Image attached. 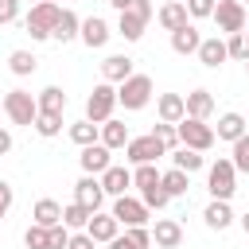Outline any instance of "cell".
Segmentation results:
<instances>
[{"label":"cell","instance_id":"6da1fadb","mask_svg":"<svg viewBox=\"0 0 249 249\" xmlns=\"http://www.w3.org/2000/svg\"><path fill=\"white\" fill-rule=\"evenodd\" d=\"M58 12H62V4H54V0H35L31 12H27V19H23V31H27L35 43L51 39V31H54V23H58Z\"/></svg>","mask_w":249,"mask_h":249},{"label":"cell","instance_id":"7a4b0ae2","mask_svg":"<svg viewBox=\"0 0 249 249\" xmlns=\"http://www.w3.org/2000/svg\"><path fill=\"white\" fill-rule=\"evenodd\" d=\"M152 16H156L152 0H132V4L121 12V19H117V35H124V43H136V39L144 35V27H148Z\"/></svg>","mask_w":249,"mask_h":249},{"label":"cell","instance_id":"3957f363","mask_svg":"<svg viewBox=\"0 0 249 249\" xmlns=\"http://www.w3.org/2000/svg\"><path fill=\"white\" fill-rule=\"evenodd\" d=\"M152 78L148 74H128L121 86H117V105H124L128 113H136V109H144L148 101H152Z\"/></svg>","mask_w":249,"mask_h":249},{"label":"cell","instance_id":"277c9868","mask_svg":"<svg viewBox=\"0 0 249 249\" xmlns=\"http://www.w3.org/2000/svg\"><path fill=\"white\" fill-rule=\"evenodd\" d=\"M175 132H179V144L183 148H195V152H210L214 148V128L206 124V121H198V117H183L179 124H175Z\"/></svg>","mask_w":249,"mask_h":249},{"label":"cell","instance_id":"5b68a950","mask_svg":"<svg viewBox=\"0 0 249 249\" xmlns=\"http://www.w3.org/2000/svg\"><path fill=\"white\" fill-rule=\"evenodd\" d=\"M206 191H210V198H233V191H237V167L230 163V160H214L210 163V171H206Z\"/></svg>","mask_w":249,"mask_h":249},{"label":"cell","instance_id":"8992f818","mask_svg":"<svg viewBox=\"0 0 249 249\" xmlns=\"http://www.w3.org/2000/svg\"><path fill=\"white\" fill-rule=\"evenodd\" d=\"M113 109H117V89H113V82H97V86L89 89V97H86V121L101 124V121L113 117Z\"/></svg>","mask_w":249,"mask_h":249},{"label":"cell","instance_id":"52a82bcc","mask_svg":"<svg viewBox=\"0 0 249 249\" xmlns=\"http://www.w3.org/2000/svg\"><path fill=\"white\" fill-rule=\"evenodd\" d=\"M35 113H39V101H35L27 89H8V93H4V117H8L12 124H27V128H31Z\"/></svg>","mask_w":249,"mask_h":249},{"label":"cell","instance_id":"ba28073f","mask_svg":"<svg viewBox=\"0 0 249 249\" xmlns=\"http://www.w3.org/2000/svg\"><path fill=\"white\" fill-rule=\"evenodd\" d=\"M214 23H218V31L222 35H233V31H245V23H249V16H245V4L241 0H214Z\"/></svg>","mask_w":249,"mask_h":249},{"label":"cell","instance_id":"9c48e42d","mask_svg":"<svg viewBox=\"0 0 249 249\" xmlns=\"http://www.w3.org/2000/svg\"><path fill=\"white\" fill-rule=\"evenodd\" d=\"M160 156H167V148L148 132V136H128V144H124V160L136 167V163H156Z\"/></svg>","mask_w":249,"mask_h":249},{"label":"cell","instance_id":"30bf717a","mask_svg":"<svg viewBox=\"0 0 249 249\" xmlns=\"http://www.w3.org/2000/svg\"><path fill=\"white\" fill-rule=\"evenodd\" d=\"M121 226H148V206L140 202V198H132L128 191L124 195H117V202H113V210H109Z\"/></svg>","mask_w":249,"mask_h":249},{"label":"cell","instance_id":"8fae6325","mask_svg":"<svg viewBox=\"0 0 249 249\" xmlns=\"http://www.w3.org/2000/svg\"><path fill=\"white\" fill-rule=\"evenodd\" d=\"M74 202H82L86 210H101V202H105L101 179H97V175H82V179L74 183Z\"/></svg>","mask_w":249,"mask_h":249},{"label":"cell","instance_id":"7c38bea8","mask_svg":"<svg viewBox=\"0 0 249 249\" xmlns=\"http://www.w3.org/2000/svg\"><path fill=\"white\" fill-rule=\"evenodd\" d=\"M78 163H82V171H86V175H101V171L113 163V152H109V148L97 140V144H86V148H82Z\"/></svg>","mask_w":249,"mask_h":249},{"label":"cell","instance_id":"4fadbf2b","mask_svg":"<svg viewBox=\"0 0 249 249\" xmlns=\"http://www.w3.org/2000/svg\"><path fill=\"white\" fill-rule=\"evenodd\" d=\"M117 230H121V222H117L113 214H101V210H93L89 222H86V233H89L97 245H109V241L117 237Z\"/></svg>","mask_w":249,"mask_h":249},{"label":"cell","instance_id":"5bb4252c","mask_svg":"<svg viewBox=\"0 0 249 249\" xmlns=\"http://www.w3.org/2000/svg\"><path fill=\"white\" fill-rule=\"evenodd\" d=\"M152 245H160V249H179V245H183V226H179L175 218H156V226H152Z\"/></svg>","mask_w":249,"mask_h":249},{"label":"cell","instance_id":"9a60e30c","mask_svg":"<svg viewBox=\"0 0 249 249\" xmlns=\"http://www.w3.org/2000/svg\"><path fill=\"white\" fill-rule=\"evenodd\" d=\"M109 23L101 19V16H89V19H82V27H78V39L89 47V51H97V47H105L109 43Z\"/></svg>","mask_w":249,"mask_h":249},{"label":"cell","instance_id":"2e32d148","mask_svg":"<svg viewBox=\"0 0 249 249\" xmlns=\"http://www.w3.org/2000/svg\"><path fill=\"white\" fill-rule=\"evenodd\" d=\"M97 179H101V191H105V195H113V198H117V195H124V191L132 187V171H128V167H121V163H109Z\"/></svg>","mask_w":249,"mask_h":249},{"label":"cell","instance_id":"e0dca14e","mask_svg":"<svg viewBox=\"0 0 249 249\" xmlns=\"http://www.w3.org/2000/svg\"><path fill=\"white\" fill-rule=\"evenodd\" d=\"M195 54H198V62H202L206 70H218V66L230 58V54H226V39H218V35H214V39H202Z\"/></svg>","mask_w":249,"mask_h":249},{"label":"cell","instance_id":"ac0fdd59","mask_svg":"<svg viewBox=\"0 0 249 249\" xmlns=\"http://www.w3.org/2000/svg\"><path fill=\"white\" fill-rule=\"evenodd\" d=\"M128 74H136L128 54H109V58L101 62V82H113V86H121Z\"/></svg>","mask_w":249,"mask_h":249},{"label":"cell","instance_id":"d6986e66","mask_svg":"<svg viewBox=\"0 0 249 249\" xmlns=\"http://www.w3.org/2000/svg\"><path fill=\"white\" fill-rule=\"evenodd\" d=\"M97 140H101L109 152H117V148H124V144H128V124L109 117V121H101V128H97Z\"/></svg>","mask_w":249,"mask_h":249},{"label":"cell","instance_id":"ffe728a7","mask_svg":"<svg viewBox=\"0 0 249 249\" xmlns=\"http://www.w3.org/2000/svg\"><path fill=\"white\" fill-rule=\"evenodd\" d=\"M202 222L210 226V230H230V222H233V210H230V202L226 198H210L206 202V210H202Z\"/></svg>","mask_w":249,"mask_h":249},{"label":"cell","instance_id":"44dd1931","mask_svg":"<svg viewBox=\"0 0 249 249\" xmlns=\"http://www.w3.org/2000/svg\"><path fill=\"white\" fill-rule=\"evenodd\" d=\"M156 19H160V27H163V31H175V27L191 23V16H187V4H183V0H167V4L156 12Z\"/></svg>","mask_w":249,"mask_h":249},{"label":"cell","instance_id":"7402d4cb","mask_svg":"<svg viewBox=\"0 0 249 249\" xmlns=\"http://www.w3.org/2000/svg\"><path fill=\"white\" fill-rule=\"evenodd\" d=\"M198 43H202V35H198L195 23H183V27L171 31V51H175V54H195Z\"/></svg>","mask_w":249,"mask_h":249},{"label":"cell","instance_id":"603a6c76","mask_svg":"<svg viewBox=\"0 0 249 249\" xmlns=\"http://www.w3.org/2000/svg\"><path fill=\"white\" fill-rule=\"evenodd\" d=\"M156 113H160V121H167V124H179V121L187 117L183 93H160V101H156Z\"/></svg>","mask_w":249,"mask_h":249},{"label":"cell","instance_id":"cb8c5ba5","mask_svg":"<svg viewBox=\"0 0 249 249\" xmlns=\"http://www.w3.org/2000/svg\"><path fill=\"white\" fill-rule=\"evenodd\" d=\"M183 105H187V117H198V121H206V117L214 113V97H210V89H191V93L183 97Z\"/></svg>","mask_w":249,"mask_h":249},{"label":"cell","instance_id":"d4e9b609","mask_svg":"<svg viewBox=\"0 0 249 249\" xmlns=\"http://www.w3.org/2000/svg\"><path fill=\"white\" fill-rule=\"evenodd\" d=\"M214 136L233 144L237 136H245V117H241V113H222V117H218V128H214Z\"/></svg>","mask_w":249,"mask_h":249},{"label":"cell","instance_id":"484cf974","mask_svg":"<svg viewBox=\"0 0 249 249\" xmlns=\"http://www.w3.org/2000/svg\"><path fill=\"white\" fill-rule=\"evenodd\" d=\"M160 187H163L171 198H183V195H187V187H191V175H187V171H179V167H167V171H160Z\"/></svg>","mask_w":249,"mask_h":249},{"label":"cell","instance_id":"4316f807","mask_svg":"<svg viewBox=\"0 0 249 249\" xmlns=\"http://www.w3.org/2000/svg\"><path fill=\"white\" fill-rule=\"evenodd\" d=\"M78 27H82V19H78L70 8H62V12H58V23H54V31H51V39L70 43V39H78Z\"/></svg>","mask_w":249,"mask_h":249},{"label":"cell","instance_id":"83f0119b","mask_svg":"<svg viewBox=\"0 0 249 249\" xmlns=\"http://www.w3.org/2000/svg\"><path fill=\"white\" fill-rule=\"evenodd\" d=\"M31 222H35V226H58V222H62V206H58L54 198H39L35 210H31Z\"/></svg>","mask_w":249,"mask_h":249},{"label":"cell","instance_id":"f1b7e54d","mask_svg":"<svg viewBox=\"0 0 249 249\" xmlns=\"http://www.w3.org/2000/svg\"><path fill=\"white\" fill-rule=\"evenodd\" d=\"M202 163H206V160H202V152L183 148V144H179V148H171V167H179V171H187V175H191V171H198Z\"/></svg>","mask_w":249,"mask_h":249},{"label":"cell","instance_id":"f546056e","mask_svg":"<svg viewBox=\"0 0 249 249\" xmlns=\"http://www.w3.org/2000/svg\"><path fill=\"white\" fill-rule=\"evenodd\" d=\"M35 101H39V113H66V93L58 86H47L43 93H35Z\"/></svg>","mask_w":249,"mask_h":249},{"label":"cell","instance_id":"4dcf8cb0","mask_svg":"<svg viewBox=\"0 0 249 249\" xmlns=\"http://www.w3.org/2000/svg\"><path fill=\"white\" fill-rule=\"evenodd\" d=\"M35 66H39V58H35L31 51H12V54H8V70H12L16 78H27V74H35Z\"/></svg>","mask_w":249,"mask_h":249},{"label":"cell","instance_id":"1f68e13d","mask_svg":"<svg viewBox=\"0 0 249 249\" xmlns=\"http://www.w3.org/2000/svg\"><path fill=\"white\" fill-rule=\"evenodd\" d=\"M31 128H35L43 140H51V136H58V132H62V113H35Z\"/></svg>","mask_w":249,"mask_h":249},{"label":"cell","instance_id":"d6a6232c","mask_svg":"<svg viewBox=\"0 0 249 249\" xmlns=\"http://www.w3.org/2000/svg\"><path fill=\"white\" fill-rule=\"evenodd\" d=\"M97 128H101V124H93V121H86V117H82V121H74V124H70V140H74L78 148L97 144Z\"/></svg>","mask_w":249,"mask_h":249},{"label":"cell","instance_id":"836d02e7","mask_svg":"<svg viewBox=\"0 0 249 249\" xmlns=\"http://www.w3.org/2000/svg\"><path fill=\"white\" fill-rule=\"evenodd\" d=\"M89 214H93V210H86L82 202H70V206H62V226H66V230H86Z\"/></svg>","mask_w":249,"mask_h":249},{"label":"cell","instance_id":"e575fe53","mask_svg":"<svg viewBox=\"0 0 249 249\" xmlns=\"http://www.w3.org/2000/svg\"><path fill=\"white\" fill-rule=\"evenodd\" d=\"M140 202H144L148 210H163V206L171 202V195H167V191L156 183V187H144V191H140Z\"/></svg>","mask_w":249,"mask_h":249},{"label":"cell","instance_id":"d590c367","mask_svg":"<svg viewBox=\"0 0 249 249\" xmlns=\"http://www.w3.org/2000/svg\"><path fill=\"white\" fill-rule=\"evenodd\" d=\"M226 54H230V58H237V62H245V58H249V39H245V31L226 35Z\"/></svg>","mask_w":249,"mask_h":249},{"label":"cell","instance_id":"8d00e7d4","mask_svg":"<svg viewBox=\"0 0 249 249\" xmlns=\"http://www.w3.org/2000/svg\"><path fill=\"white\" fill-rule=\"evenodd\" d=\"M160 183V171H156V163H136V171H132V187H156Z\"/></svg>","mask_w":249,"mask_h":249},{"label":"cell","instance_id":"74e56055","mask_svg":"<svg viewBox=\"0 0 249 249\" xmlns=\"http://www.w3.org/2000/svg\"><path fill=\"white\" fill-rule=\"evenodd\" d=\"M230 163H233L237 171H249V132L233 140V152H230Z\"/></svg>","mask_w":249,"mask_h":249},{"label":"cell","instance_id":"f35d334b","mask_svg":"<svg viewBox=\"0 0 249 249\" xmlns=\"http://www.w3.org/2000/svg\"><path fill=\"white\" fill-rule=\"evenodd\" d=\"M124 237L132 249H152V230L148 226H124Z\"/></svg>","mask_w":249,"mask_h":249},{"label":"cell","instance_id":"ab89813d","mask_svg":"<svg viewBox=\"0 0 249 249\" xmlns=\"http://www.w3.org/2000/svg\"><path fill=\"white\" fill-rule=\"evenodd\" d=\"M152 136H156V140H160V144H163L167 152H171V148L179 144V132H175V124H167V121H160V124L152 128Z\"/></svg>","mask_w":249,"mask_h":249},{"label":"cell","instance_id":"60d3db41","mask_svg":"<svg viewBox=\"0 0 249 249\" xmlns=\"http://www.w3.org/2000/svg\"><path fill=\"white\" fill-rule=\"evenodd\" d=\"M23 245L27 249H47V226H27V233H23Z\"/></svg>","mask_w":249,"mask_h":249},{"label":"cell","instance_id":"b9f144b4","mask_svg":"<svg viewBox=\"0 0 249 249\" xmlns=\"http://www.w3.org/2000/svg\"><path fill=\"white\" fill-rule=\"evenodd\" d=\"M66 241H70V230L58 222V226H47V249H66Z\"/></svg>","mask_w":249,"mask_h":249},{"label":"cell","instance_id":"7bdbcfd3","mask_svg":"<svg viewBox=\"0 0 249 249\" xmlns=\"http://www.w3.org/2000/svg\"><path fill=\"white\" fill-rule=\"evenodd\" d=\"M183 4H187V16L191 19H206L214 12V0H183Z\"/></svg>","mask_w":249,"mask_h":249},{"label":"cell","instance_id":"ee69618b","mask_svg":"<svg viewBox=\"0 0 249 249\" xmlns=\"http://www.w3.org/2000/svg\"><path fill=\"white\" fill-rule=\"evenodd\" d=\"M19 0H0V23H16L19 19Z\"/></svg>","mask_w":249,"mask_h":249},{"label":"cell","instance_id":"f6af8a7d","mask_svg":"<svg viewBox=\"0 0 249 249\" xmlns=\"http://www.w3.org/2000/svg\"><path fill=\"white\" fill-rule=\"evenodd\" d=\"M93 245H97V241H93L86 230H82V233H70V241H66V249H93Z\"/></svg>","mask_w":249,"mask_h":249},{"label":"cell","instance_id":"bcb514c9","mask_svg":"<svg viewBox=\"0 0 249 249\" xmlns=\"http://www.w3.org/2000/svg\"><path fill=\"white\" fill-rule=\"evenodd\" d=\"M12 198H16V191H12V187H8L4 179H0V218H4L8 210H12Z\"/></svg>","mask_w":249,"mask_h":249},{"label":"cell","instance_id":"7dc6e473","mask_svg":"<svg viewBox=\"0 0 249 249\" xmlns=\"http://www.w3.org/2000/svg\"><path fill=\"white\" fill-rule=\"evenodd\" d=\"M8 152H12V132L0 128V156H8Z\"/></svg>","mask_w":249,"mask_h":249},{"label":"cell","instance_id":"c3c4849f","mask_svg":"<svg viewBox=\"0 0 249 249\" xmlns=\"http://www.w3.org/2000/svg\"><path fill=\"white\" fill-rule=\"evenodd\" d=\"M109 249H132V245H128V237H121V233H117V237L109 241Z\"/></svg>","mask_w":249,"mask_h":249},{"label":"cell","instance_id":"681fc988","mask_svg":"<svg viewBox=\"0 0 249 249\" xmlns=\"http://www.w3.org/2000/svg\"><path fill=\"white\" fill-rule=\"evenodd\" d=\"M109 4H113V8H117V12H124V8H128V4H132V0H109Z\"/></svg>","mask_w":249,"mask_h":249},{"label":"cell","instance_id":"f907efd6","mask_svg":"<svg viewBox=\"0 0 249 249\" xmlns=\"http://www.w3.org/2000/svg\"><path fill=\"white\" fill-rule=\"evenodd\" d=\"M241 230H245V237H249V210L241 214Z\"/></svg>","mask_w":249,"mask_h":249},{"label":"cell","instance_id":"816d5d0a","mask_svg":"<svg viewBox=\"0 0 249 249\" xmlns=\"http://www.w3.org/2000/svg\"><path fill=\"white\" fill-rule=\"evenodd\" d=\"M0 117H4V97H0Z\"/></svg>","mask_w":249,"mask_h":249},{"label":"cell","instance_id":"f5cc1de1","mask_svg":"<svg viewBox=\"0 0 249 249\" xmlns=\"http://www.w3.org/2000/svg\"><path fill=\"white\" fill-rule=\"evenodd\" d=\"M245 39H249V23H245Z\"/></svg>","mask_w":249,"mask_h":249},{"label":"cell","instance_id":"db71d44e","mask_svg":"<svg viewBox=\"0 0 249 249\" xmlns=\"http://www.w3.org/2000/svg\"><path fill=\"white\" fill-rule=\"evenodd\" d=\"M19 4H31V0H19Z\"/></svg>","mask_w":249,"mask_h":249},{"label":"cell","instance_id":"11a10c76","mask_svg":"<svg viewBox=\"0 0 249 249\" xmlns=\"http://www.w3.org/2000/svg\"><path fill=\"white\" fill-rule=\"evenodd\" d=\"M245 70H249V58H245Z\"/></svg>","mask_w":249,"mask_h":249},{"label":"cell","instance_id":"9f6ffc18","mask_svg":"<svg viewBox=\"0 0 249 249\" xmlns=\"http://www.w3.org/2000/svg\"><path fill=\"white\" fill-rule=\"evenodd\" d=\"M241 4H245V0H241Z\"/></svg>","mask_w":249,"mask_h":249},{"label":"cell","instance_id":"6f0895ef","mask_svg":"<svg viewBox=\"0 0 249 249\" xmlns=\"http://www.w3.org/2000/svg\"><path fill=\"white\" fill-rule=\"evenodd\" d=\"M54 4H58V0H54Z\"/></svg>","mask_w":249,"mask_h":249}]
</instances>
